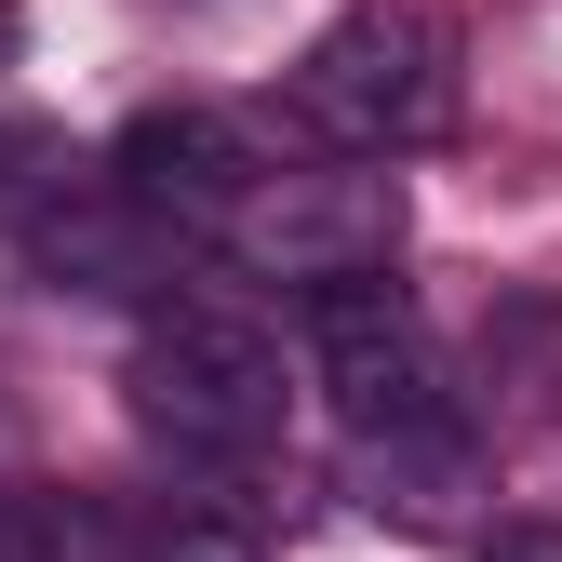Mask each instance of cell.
I'll return each mask as SVG.
<instances>
[{"label":"cell","instance_id":"3","mask_svg":"<svg viewBox=\"0 0 562 562\" xmlns=\"http://www.w3.org/2000/svg\"><path fill=\"white\" fill-rule=\"evenodd\" d=\"M402 228H415V201H402V175L389 161H348V148H322V161H295V175H255V201L215 228L255 281H348V268H389L402 255Z\"/></svg>","mask_w":562,"mask_h":562},{"label":"cell","instance_id":"5","mask_svg":"<svg viewBox=\"0 0 562 562\" xmlns=\"http://www.w3.org/2000/svg\"><path fill=\"white\" fill-rule=\"evenodd\" d=\"M255 175H268V148H255L228 108H201V94L134 108V121L108 134V188H134L148 215H175V228H201V241L255 201Z\"/></svg>","mask_w":562,"mask_h":562},{"label":"cell","instance_id":"1","mask_svg":"<svg viewBox=\"0 0 562 562\" xmlns=\"http://www.w3.org/2000/svg\"><path fill=\"white\" fill-rule=\"evenodd\" d=\"M295 121L348 161H402L456 121V27L415 0H348V14L295 54Z\"/></svg>","mask_w":562,"mask_h":562},{"label":"cell","instance_id":"12","mask_svg":"<svg viewBox=\"0 0 562 562\" xmlns=\"http://www.w3.org/2000/svg\"><path fill=\"white\" fill-rule=\"evenodd\" d=\"M27 67V0H0V81Z\"/></svg>","mask_w":562,"mask_h":562},{"label":"cell","instance_id":"2","mask_svg":"<svg viewBox=\"0 0 562 562\" xmlns=\"http://www.w3.org/2000/svg\"><path fill=\"white\" fill-rule=\"evenodd\" d=\"M281 335L241 308H148L134 335V415L175 456H268L281 442Z\"/></svg>","mask_w":562,"mask_h":562},{"label":"cell","instance_id":"9","mask_svg":"<svg viewBox=\"0 0 562 562\" xmlns=\"http://www.w3.org/2000/svg\"><path fill=\"white\" fill-rule=\"evenodd\" d=\"M54 188H67V134L27 121V108H0V228H27Z\"/></svg>","mask_w":562,"mask_h":562},{"label":"cell","instance_id":"4","mask_svg":"<svg viewBox=\"0 0 562 562\" xmlns=\"http://www.w3.org/2000/svg\"><path fill=\"white\" fill-rule=\"evenodd\" d=\"M295 322H308V362H322V389L348 415V442H362V429H442V415H469L456 402V362L429 348V322H415L402 281H375V268L308 281Z\"/></svg>","mask_w":562,"mask_h":562},{"label":"cell","instance_id":"6","mask_svg":"<svg viewBox=\"0 0 562 562\" xmlns=\"http://www.w3.org/2000/svg\"><path fill=\"white\" fill-rule=\"evenodd\" d=\"M27 268L54 281V295H161V281L188 268V228L148 215L134 188H54L27 215Z\"/></svg>","mask_w":562,"mask_h":562},{"label":"cell","instance_id":"7","mask_svg":"<svg viewBox=\"0 0 562 562\" xmlns=\"http://www.w3.org/2000/svg\"><path fill=\"white\" fill-rule=\"evenodd\" d=\"M348 482L389 509V522H469V496H482V442H469V415H442V429H362L348 442Z\"/></svg>","mask_w":562,"mask_h":562},{"label":"cell","instance_id":"10","mask_svg":"<svg viewBox=\"0 0 562 562\" xmlns=\"http://www.w3.org/2000/svg\"><path fill=\"white\" fill-rule=\"evenodd\" d=\"M148 562H268V549H255V536H228V522H175Z\"/></svg>","mask_w":562,"mask_h":562},{"label":"cell","instance_id":"8","mask_svg":"<svg viewBox=\"0 0 562 562\" xmlns=\"http://www.w3.org/2000/svg\"><path fill=\"white\" fill-rule=\"evenodd\" d=\"M0 562H134L94 496H0Z\"/></svg>","mask_w":562,"mask_h":562},{"label":"cell","instance_id":"11","mask_svg":"<svg viewBox=\"0 0 562 562\" xmlns=\"http://www.w3.org/2000/svg\"><path fill=\"white\" fill-rule=\"evenodd\" d=\"M482 562H562V522H496V549Z\"/></svg>","mask_w":562,"mask_h":562}]
</instances>
